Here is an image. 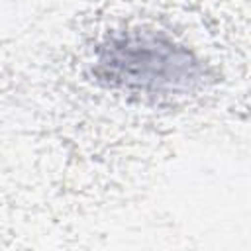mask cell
Returning a JSON list of instances; mask_svg holds the SVG:
<instances>
[{
	"mask_svg": "<svg viewBox=\"0 0 251 251\" xmlns=\"http://www.w3.org/2000/svg\"><path fill=\"white\" fill-rule=\"evenodd\" d=\"M96 76L110 86L165 94L188 90L200 78L194 55L159 33H126L98 49Z\"/></svg>",
	"mask_w": 251,
	"mask_h": 251,
	"instance_id": "6da1fadb",
	"label": "cell"
}]
</instances>
